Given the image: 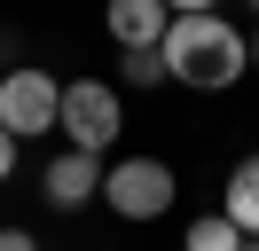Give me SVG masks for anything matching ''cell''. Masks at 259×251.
<instances>
[{
	"mask_svg": "<svg viewBox=\"0 0 259 251\" xmlns=\"http://www.w3.org/2000/svg\"><path fill=\"white\" fill-rule=\"evenodd\" d=\"M157 63L173 87H196V94H228L243 71H251V47H243V24L220 8H204V0H181L173 24H165L157 39Z\"/></svg>",
	"mask_w": 259,
	"mask_h": 251,
	"instance_id": "6da1fadb",
	"label": "cell"
},
{
	"mask_svg": "<svg viewBox=\"0 0 259 251\" xmlns=\"http://www.w3.org/2000/svg\"><path fill=\"white\" fill-rule=\"evenodd\" d=\"M55 110H63V78L48 63H8L0 71V134L16 141V149L55 134Z\"/></svg>",
	"mask_w": 259,
	"mask_h": 251,
	"instance_id": "7a4b0ae2",
	"label": "cell"
},
{
	"mask_svg": "<svg viewBox=\"0 0 259 251\" xmlns=\"http://www.w3.org/2000/svg\"><path fill=\"white\" fill-rule=\"evenodd\" d=\"M55 126H63V141L79 157H102L118 134H126V102H118L110 78H63V110H55Z\"/></svg>",
	"mask_w": 259,
	"mask_h": 251,
	"instance_id": "3957f363",
	"label": "cell"
},
{
	"mask_svg": "<svg viewBox=\"0 0 259 251\" xmlns=\"http://www.w3.org/2000/svg\"><path fill=\"white\" fill-rule=\"evenodd\" d=\"M173 196H181V173L165 165V157H118L110 173H102V204H110L118 220H165L173 212Z\"/></svg>",
	"mask_w": 259,
	"mask_h": 251,
	"instance_id": "277c9868",
	"label": "cell"
},
{
	"mask_svg": "<svg viewBox=\"0 0 259 251\" xmlns=\"http://www.w3.org/2000/svg\"><path fill=\"white\" fill-rule=\"evenodd\" d=\"M39 196H48L55 212H87V204L102 196V157H79V149L48 157V173H39Z\"/></svg>",
	"mask_w": 259,
	"mask_h": 251,
	"instance_id": "5b68a950",
	"label": "cell"
},
{
	"mask_svg": "<svg viewBox=\"0 0 259 251\" xmlns=\"http://www.w3.org/2000/svg\"><path fill=\"white\" fill-rule=\"evenodd\" d=\"M110 39L126 47V55H157V39H165V24H173V8L165 0H110Z\"/></svg>",
	"mask_w": 259,
	"mask_h": 251,
	"instance_id": "8992f818",
	"label": "cell"
},
{
	"mask_svg": "<svg viewBox=\"0 0 259 251\" xmlns=\"http://www.w3.org/2000/svg\"><path fill=\"white\" fill-rule=\"evenodd\" d=\"M220 220L243 235V243H259V149L228 165V188H220Z\"/></svg>",
	"mask_w": 259,
	"mask_h": 251,
	"instance_id": "52a82bcc",
	"label": "cell"
},
{
	"mask_svg": "<svg viewBox=\"0 0 259 251\" xmlns=\"http://www.w3.org/2000/svg\"><path fill=\"white\" fill-rule=\"evenodd\" d=\"M181 251H243V235L228 228L220 212H204V220H189V235H181Z\"/></svg>",
	"mask_w": 259,
	"mask_h": 251,
	"instance_id": "ba28073f",
	"label": "cell"
},
{
	"mask_svg": "<svg viewBox=\"0 0 259 251\" xmlns=\"http://www.w3.org/2000/svg\"><path fill=\"white\" fill-rule=\"evenodd\" d=\"M118 71H126V87H165V63L157 55H126Z\"/></svg>",
	"mask_w": 259,
	"mask_h": 251,
	"instance_id": "9c48e42d",
	"label": "cell"
},
{
	"mask_svg": "<svg viewBox=\"0 0 259 251\" xmlns=\"http://www.w3.org/2000/svg\"><path fill=\"white\" fill-rule=\"evenodd\" d=\"M0 251H39V243H32V228H0Z\"/></svg>",
	"mask_w": 259,
	"mask_h": 251,
	"instance_id": "30bf717a",
	"label": "cell"
},
{
	"mask_svg": "<svg viewBox=\"0 0 259 251\" xmlns=\"http://www.w3.org/2000/svg\"><path fill=\"white\" fill-rule=\"evenodd\" d=\"M8 173H16V141L0 134V181H8Z\"/></svg>",
	"mask_w": 259,
	"mask_h": 251,
	"instance_id": "8fae6325",
	"label": "cell"
},
{
	"mask_svg": "<svg viewBox=\"0 0 259 251\" xmlns=\"http://www.w3.org/2000/svg\"><path fill=\"white\" fill-rule=\"evenodd\" d=\"M243 47H251V71H259V31H243Z\"/></svg>",
	"mask_w": 259,
	"mask_h": 251,
	"instance_id": "7c38bea8",
	"label": "cell"
},
{
	"mask_svg": "<svg viewBox=\"0 0 259 251\" xmlns=\"http://www.w3.org/2000/svg\"><path fill=\"white\" fill-rule=\"evenodd\" d=\"M243 251H259V243H243Z\"/></svg>",
	"mask_w": 259,
	"mask_h": 251,
	"instance_id": "4fadbf2b",
	"label": "cell"
}]
</instances>
